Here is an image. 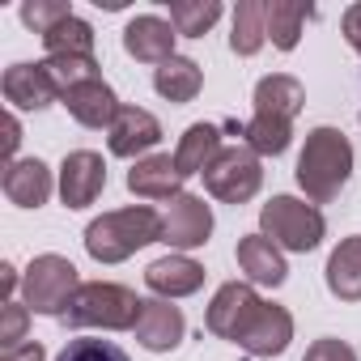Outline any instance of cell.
Returning a JSON list of instances; mask_svg holds the SVG:
<instances>
[{"label":"cell","instance_id":"cell-17","mask_svg":"<svg viewBox=\"0 0 361 361\" xmlns=\"http://www.w3.org/2000/svg\"><path fill=\"white\" fill-rule=\"evenodd\" d=\"M64 106H68V115H73L81 128H106V132H111V123H115V115H119V98H115V90H111L102 77H94V81L68 90V94H64Z\"/></svg>","mask_w":361,"mask_h":361},{"label":"cell","instance_id":"cell-24","mask_svg":"<svg viewBox=\"0 0 361 361\" xmlns=\"http://www.w3.org/2000/svg\"><path fill=\"white\" fill-rule=\"evenodd\" d=\"M264 43H268V0H243L234 9L230 47H234V56H255Z\"/></svg>","mask_w":361,"mask_h":361},{"label":"cell","instance_id":"cell-28","mask_svg":"<svg viewBox=\"0 0 361 361\" xmlns=\"http://www.w3.org/2000/svg\"><path fill=\"white\" fill-rule=\"evenodd\" d=\"M43 47H47V56H94V26L73 13L68 22H60L56 30L43 35Z\"/></svg>","mask_w":361,"mask_h":361},{"label":"cell","instance_id":"cell-23","mask_svg":"<svg viewBox=\"0 0 361 361\" xmlns=\"http://www.w3.org/2000/svg\"><path fill=\"white\" fill-rule=\"evenodd\" d=\"M200 85H204V73H200V64L188 60V56H170V60L157 64V73H153V90H157L161 98H170V102H192V98L200 94Z\"/></svg>","mask_w":361,"mask_h":361},{"label":"cell","instance_id":"cell-32","mask_svg":"<svg viewBox=\"0 0 361 361\" xmlns=\"http://www.w3.org/2000/svg\"><path fill=\"white\" fill-rule=\"evenodd\" d=\"M26 327H30V306L26 302H5V319H0V348H18L26 344Z\"/></svg>","mask_w":361,"mask_h":361},{"label":"cell","instance_id":"cell-14","mask_svg":"<svg viewBox=\"0 0 361 361\" xmlns=\"http://www.w3.org/2000/svg\"><path fill=\"white\" fill-rule=\"evenodd\" d=\"M0 90H5V102L18 106V111H43L60 98L56 81L47 77L43 64H13L5 68V81H0Z\"/></svg>","mask_w":361,"mask_h":361},{"label":"cell","instance_id":"cell-21","mask_svg":"<svg viewBox=\"0 0 361 361\" xmlns=\"http://www.w3.org/2000/svg\"><path fill=\"white\" fill-rule=\"evenodd\" d=\"M221 128L217 123H192L188 132H183V140H178V149H174V166L183 170V178L188 174H204L217 157H221Z\"/></svg>","mask_w":361,"mask_h":361},{"label":"cell","instance_id":"cell-20","mask_svg":"<svg viewBox=\"0 0 361 361\" xmlns=\"http://www.w3.org/2000/svg\"><path fill=\"white\" fill-rule=\"evenodd\" d=\"M306 106V90L298 77L289 73H272L255 85V115H272V119H298V111Z\"/></svg>","mask_w":361,"mask_h":361},{"label":"cell","instance_id":"cell-12","mask_svg":"<svg viewBox=\"0 0 361 361\" xmlns=\"http://www.w3.org/2000/svg\"><path fill=\"white\" fill-rule=\"evenodd\" d=\"M178 188H183V170L174 166L170 153H149L128 170V192L140 200H174L183 196Z\"/></svg>","mask_w":361,"mask_h":361},{"label":"cell","instance_id":"cell-3","mask_svg":"<svg viewBox=\"0 0 361 361\" xmlns=\"http://www.w3.org/2000/svg\"><path fill=\"white\" fill-rule=\"evenodd\" d=\"M140 298L128 285L115 281H90L77 289L73 306L64 310V327H102V331H128L140 319Z\"/></svg>","mask_w":361,"mask_h":361},{"label":"cell","instance_id":"cell-13","mask_svg":"<svg viewBox=\"0 0 361 361\" xmlns=\"http://www.w3.org/2000/svg\"><path fill=\"white\" fill-rule=\"evenodd\" d=\"M157 140H161L157 115H149L145 106H119V115L111 123V140H106L115 157H136L140 161V153H149Z\"/></svg>","mask_w":361,"mask_h":361},{"label":"cell","instance_id":"cell-16","mask_svg":"<svg viewBox=\"0 0 361 361\" xmlns=\"http://www.w3.org/2000/svg\"><path fill=\"white\" fill-rule=\"evenodd\" d=\"M0 188H5V196L18 204V209H39L51 200V170L39 161V157H18L5 166V178H0Z\"/></svg>","mask_w":361,"mask_h":361},{"label":"cell","instance_id":"cell-31","mask_svg":"<svg viewBox=\"0 0 361 361\" xmlns=\"http://www.w3.org/2000/svg\"><path fill=\"white\" fill-rule=\"evenodd\" d=\"M56 361H128V353L111 340H94V336H77L64 344V353Z\"/></svg>","mask_w":361,"mask_h":361},{"label":"cell","instance_id":"cell-15","mask_svg":"<svg viewBox=\"0 0 361 361\" xmlns=\"http://www.w3.org/2000/svg\"><path fill=\"white\" fill-rule=\"evenodd\" d=\"M145 285H149L157 298H166V302L192 298V293L204 285V268H200L196 259H188V255H161V259H153V264L145 268Z\"/></svg>","mask_w":361,"mask_h":361},{"label":"cell","instance_id":"cell-37","mask_svg":"<svg viewBox=\"0 0 361 361\" xmlns=\"http://www.w3.org/2000/svg\"><path fill=\"white\" fill-rule=\"evenodd\" d=\"M18 281H22V276H18V268H13V264L0 268V285H5V293H13V289H18Z\"/></svg>","mask_w":361,"mask_h":361},{"label":"cell","instance_id":"cell-6","mask_svg":"<svg viewBox=\"0 0 361 361\" xmlns=\"http://www.w3.org/2000/svg\"><path fill=\"white\" fill-rule=\"evenodd\" d=\"M204 188H209V196H217L226 204H247L264 188L259 153L247 149V145H226L221 157L204 170Z\"/></svg>","mask_w":361,"mask_h":361},{"label":"cell","instance_id":"cell-19","mask_svg":"<svg viewBox=\"0 0 361 361\" xmlns=\"http://www.w3.org/2000/svg\"><path fill=\"white\" fill-rule=\"evenodd\" d=\"M238 268H243L255 285H272V289L285 285V276H289L281 247H276L272 238H264V234H247V238H238Z\"/></svg>","mask_w":361,"mask_h":361},{"label":"cell","instance_id":"cell-5","mask_svg":"<svg viewBox=\"0 0 361 361\" xmlns=\"http://www.w3.org/2000/svg\"><path fill=\"white\" fill-rule=\"evenodd\" d=\"M81 281H77V268L73 259L64 255H35L30 268L22 272V302L35 310V314H56L64 319V310L73 306Z\"/></svg>","mask_w":361,"mask_h":361},{"label":"cell","instance_id":"cell-30","mask_svg":"<svg viewBox=\"0 0 361 361\" xmlns=\"http://www.w3.org/2000/svg\"><path fill=\"white\" fill-rule=\"evenodd\" d=\"M18 13H22V22L43 39L47 30H56L60 22H68V18H73V5H68V0H26Z\"/></svg>","mask_w":361,"mask_h":361},{"label":"cell","instance_id":"cell-2","mask_svg":"<svg viewBox=\"0 0 361 361\" xmlns=\"http://www.w3.org/2000/svg\"><path fill=\"white\" fill-rule=\"evenodd\" d=\"M149 243H161V217L153 209H145V204L102 213L85 230V251L98 264H123L128 255H136Z\"/></svg>","mask_w":361,"mask_h":361},{"label":"cell","instance_id":"cell-7","mask_svg":"<svg viewBox=\"0 0 361 361\" xmlns=\"http://www.w3.org/2000/svg\"><path fill=\"white\" fill-rule=\"evenodd\" d=\"M259 310H264L259 293H255L247 281H230V285H221V289L213 293L204 323H209V331H213V336H221V340H234V344H238V340L251 331V323L259 319Z\"/></svg>","mask_w":361,"mask_h":361},{"label":"cell","instance_id":"cell-10","mask_svg":"<svg viewBox=\"0 0 361 361\" xmlns=\"http://www.w3.org/2000/svg\"><path fill=\"white\" fill-rule=\"evenodd\" d=\"M132 331H136V344H140V348H149V353H170V348H178V340H183L188 319H183V310L170 306L166 298H145L140 319H136Z\"/></svg>","mask_w":361,"mask_h":361},{"label":"cell","instance_id":"cell-35","mask_svg":"<svg viewBox=\"0 0 361 361\" xmlns=\"http://www.w3.org/2000/svg\"><path fill=\"white\" fill-rule=\"evenodd\" d=\"M0 361H43V344L39 340H26V344H18V348H9Z\"/></svg>","mask_w":361,"mask_h":361},{"label":"cell","instance_id":"cell-25","mask_svg":"<svg viewBox=\"0 0 361 361\" xmlns=\"http://www.w3.org/2000/svg\"><path fill=\"white\" fill-rule=\"evenodd\" d=\"M314 9L302 0H268V39L276 51H293L302 39V26Z\"/></svg>","mask_w":361,"mask_h":361},{"label":"cell","instance_id":"cell-34","mask_svg":"<svg viewBox=\"0 0 361 361\" xmlns=\"http://www.w3.org/2000/svg\"><path fill=\"white\" fill-rule=\"evenodd\" d=\"M340 26H344L348 47L361 56V5H348V9H344V18H340Z\"/></svg>","mask_w":361,"mask_h":361},{"label":"cell","instance_id":"cell-33","mask_svg":"<svg viewBox=\"0 0 361 361\" xmlns=\"http://www.w3.org/2000/svg\"><path fill=\"white\" fill-rule=\"evenodd\" d=\"M302 361H357V353H353L344 340L323 336V340H314V344L306 348V357H302Z\"/></svg>","mask_w":361,"mask_h":361},{"label":"cell","instance_id":"cell-8","mask_svg":"<svg viewBox=\"0 0 361 361\" xmlns=\"http://www.w3.org/2000/svg\"><path fill=\"white\" fill-rule=\"evenodd\" d=\"M213 234V209L200 200V196H174L170 200V213L161 217V243L166 247H178V251H192V247H204Z\"/></svg>","mask_w":361,"mask_h":361},{"label":"cell","instance_id":"cell-4","mask_svg":"<svg viewBox=\"0 0 361 361\" xmlns=\"http://www.w3.org/2000/svg\"><path fill=\"white\" fill-rule=\"evenodd\" d=\"M259 230H264V238H272L281 251L306 255V251H314V247L323 243L327 221H323V213H319L314 204H306V200H298V196H272V200L259 209Z\"/></svg>","mask_w":361,"mask_h":361},{"label":"cell","instance_id":"cell-1","mask_svg":"<svg viewBox=\"0 0 361 361\" xmlns=\"http://www.w3.org/2000/svg\"><path fill=\"white\" fill-rule=\"evenodd\" d=\"M353 174V145L340 128H314L298 157V188L310 204H327Z\"/></svg>","mask_w":361,"mask_h":361},{"label":"cell","instance_id":"cell-26","mask_svg":"<svg viewBox=\"0 0 361 361\" xmlns=\"http://www.w3.org/2000/svg\"><path fill=\"white\" fill-rule=\"evenodd\" d=\"M247 149H255L259 157H281L293 140V123L289 119H272V115H251V123L243 128Z\"/></svg>","mask_w":361,"mask_h":361},{"label":"cell","instance_id":"cell-18","mask_svg":"<svg viewBox=\"0 0 361 361\" xmlns=\"http://www.w3.org/2000/svg\"><path fill=\"white\" fill-rule=\"evenodd\" d=\"M289 340H293V314H289L285 306L264 302L259 319L251 323V331H247L238 344H243L251 357H281V353L289 348Z\"/></svg>","mask_w":361,"mask_h":361},{"label":"cell","instance_id":"cell-29","mask_svg":"<svg viewBox=\"0 0 361 361\" xmlns=\"http://www.w3.org/2000/svg\"><path fill=\"white\" fill-rule=\"evenodd\" d=\"M43 68H47V77L56 81L60 98H64L68 90H77V85H85V81L98 77V60H94V56H47Z\"/></svg>","mask_w":361,"mask_h":361},{"label":"cell","instance_id":"cell-36","mask_svg":"<svg viewBox=\"0 0 361 361\" xmlns=\"http://www.w3.org/2000/svg\"><path fill=\"white\" fill-rule=\"evenodd\" d=\"M18 145H22V123H18V115H5V157L9 161H13Z\"/></svg>","mask_w":361,"mask_h":361},{"label":"cell","instance_id":"cell-9","mask_svg":"<svg viewBox=\"0 0 361 361\" xmlns=\"http://www.w3.org/2000/svg\"><path fill=\"white\" fill-rule=\"evenodd\" d=\"M102 188H106V161H102V153L77 149V153L64 157V166H60V200L68 209L94 204L102 196Z\"/></svg>","mask_w":361,"mask_h":361},{"label":"cell","instance_id":"cell-27","mask_svg":"<svg viewBox=\"0 0 361 361\" xmlns=\"http://www.w3.org/2000/svg\"><path fill=\"white\" fill-rule=\"evenodd\" d=\"M221 18V5L217 0H174L170 5V26L183 35V39H200L217 26Z\"/></svg>","mask_w":361,"mask_h":361},{"label":"cell","instance_id":"cell-11","mask_svg":"<svg viewBox=\"0 0 361 361\" xmlns=\"http://www.w3.org/2000/svg\"><path fill=\"white\" fill-rule=\"evenodd\" d=\"M174 39H178V30H174L166 18L140 13V18H132L128 30H123V51H128L132 60H140V64H166V60L174 56Z\"/></svg>","mask_w":361,"mask_h":361},{"label":"cell","instance_id":"cell-22","mask_svg":"<svg viewBox=\"0 0 361 361\" xmlns=\"http://www.w3.org/2000/svg\"><path fill=\"white\" fill-rule=\"evenodd\" d=\"M327 289L340 302H361V234L344 238L327 255Z\"/></svg>","mask_w":361,"mask_h":361}]
</instances>
